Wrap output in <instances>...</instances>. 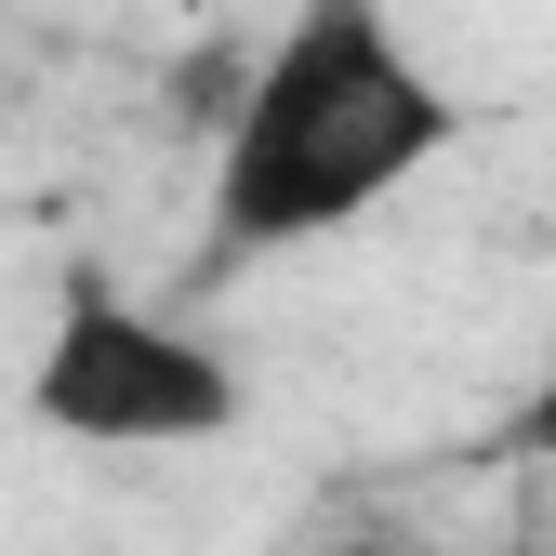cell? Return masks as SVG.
<instances>
[{
    "instance_id": "4",
    "label": "cell",
    "mask_w": 556,
    "mask_h": 556,
    "mask_svg": "<svg viewBox=\"0 0 556 556\" xmlns=\"http://www.w3.org/2000/svg\"><path fill=\"white\" fill-rule=\"evenodd\" d=\"M318 556H410V543H371V530H358V543H318Z\"/></svg>"
},
{
    "instance_id": "1",
    "label": "cell",
    "mask_w": 556,
    "mask_h": 556,
    "mask_svg": "<svg viewBox=\"0 0 556 556\" xmlns=\"http://www.w3.org/2000/svg\"><path fill=\"white\" fill-rule=\"evenodd\" d=\"M451 147H464V93L410 53L384 0H292L213 132V265L318 252L371 226Z\"/></svg>"
},
{
    "instance_id": "3",
    "label": "cell",
    "mask_w": 556,
    "mask_h": 556,
    "mask_svg": "<svg viewBox=\"0 0 556 556\" xmlns=\"http://www.w3.org/2000/svg\"><path fill=\"white\" fill-rule=\"evenodd\" d=\"M504 464H556V358L530 371V397L504 410Z\"/></svg>"
},
{
    "instance_id": "5",
    "label": "cell",
    "mask_w": 556,
    "mask_h": 556,
    "mask_svg": "<svg viewBox=\"0 0 556 556\" xmlns=\"http://www.w3.org/2000/svg\"><path fill=\"white\" fill-rule=\"evenodd\" d=\"M477 556H556V543H477Z\"/></svg>"
},
{
    "instance_id": "2",
    "label": "cell",
    "mask_w": 556,
    "mask_h": 556,
    "mask_svg": "<svg viewBox=\"0 0 556 556\" xmlns=\"http://www.w3.org/2000/svg\"><path fill=\"white\" fill-rule=\"evenodd\" d=\"M27 425L66 451H199L239 425V358L119 278H66V305L27 358Z\"/></svg>"
}]
</instances>
